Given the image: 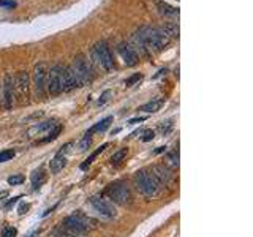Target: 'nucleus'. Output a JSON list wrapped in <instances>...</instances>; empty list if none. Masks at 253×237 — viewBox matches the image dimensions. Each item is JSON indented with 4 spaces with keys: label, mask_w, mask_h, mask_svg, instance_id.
I'll use <instances>...</instances> for the list:
<instances>
[{
    "label": "nucleus",
    "mask_w": 253,
    "mask_h": 237,
    "mask_svg": "<svg viewBox=\"0 0 253 237\" xmlns=\"http://www.w3.org/2000/svg\"><path fill=\"white\" fill-rule=\"evenodd\" d=\"M135 41L142 46V49H154L161 51L170 43V37L165 30L154 27H141L135 35Z\"/></svg>",
    "instance_id": "1"
},
{
    "label": "nucleus",
    "mask_w": 253,
    "mask_h": 237,
    "mask_svg": "<svg viewBox=\"0 0 253 237\" xmlns=\"http://www.w3.org/2000/svg\"><path fill=\"white\" fill-rule=\"evenodd\" d=\"M97 226H98L97 220H94V218H90L87 215H84V213L78 212V213H73V215L65 218L60 228H63L65 231H68V233L86 236L90 229H94Z\"/></svg>",
    "instance_id": "2"
},
{
    "label": "nucleus",
    "mask_w": 253,
    "mask_h": 237,
    "mask_svg": "<svg viewBox=\"0 0 253 237\" xmlns=\"http://www.w3.org/2000/svg\"><path fill=\"white\" fill-rule=\"evenodd\" d=\"M135 187L136 190L140 192L144 198L147 199H152L155 196H158L160 194V183L155 180V177L152 176V173L150 171H146V169H141L138 171V173L135 174Z\"/></svg>",
    "instance_id": "3"
},
{
    "label": "nucleus",
    "mask_w": 253,
    "mask_h": 237,
    "mask_svg": "<svg viewBox=\"0 0 253 237\" xmlns=\"http://www.w3.org/2000/svg\"><path fill=\"white\" fill-rule=\"evenodd\" d=\"M71 70H73V73L76 76L78 82H79V86H87L92 82L94 79V71H92V67H90V63L86 57L82 54L76 56L75 60H73V65H71Z\"/></svg>",
    "instance_id": "4"
},
{
    "label": "nucleus",
    "mask_w": 253,
    "mask_h": 237,
    "mask_svg": "<svg viewBox=\"0 0 253 237\" xmlns=\"http://www.w3.org/2000/svg\"><path fill=\"white\" fill-rule=\"evenodd\" d=\"M106 196L111 199V203L119 206H126L131 203V192L124 182H114L106 188Z\"/></svg>",
    "instance_id": "5"
},
{
    "label": "nucleus",
    "mask_w": 253,
    "mask_h": 237,
    "mask_svg": "<svg viewBox=\"0 0 253 237\" xmlns=\"http://www.w3.org/2000/svg\"><path fill=\"white\" fill-rule=\"evenodd\" d=\"M92 56H94V60L98 63V67L105 71H111L114 68V59L112 54L110 51V47L105 43V41H98L97 44L94 46V51H92Z\"/></svg>",
    "instance_id": "6"
},
{
    "label": "nucleus",
    "mask_w": 253,
    "mask_h": 237,
    "mask_svg": "<svg viewBox=\"0 0 253 237\" xmlns=\"http://www.w3.org/2000/svg\"><path fill=\"white\" fill-rule=\"evenodd\" d=\"M62 65H54L51 70H47L46 74V90L51 97H57L62 93Z\"/></svg>",
    "instance_id": "7"
},
{
    "label": "nucleus",
    "mask_w": 253,
    "mask_h": 237,
    "mask_svg": "<svg viewBox=\"0 0 253 237\" xmlns=\"http://www.w3.org/2000/svg\"><path fill=\"white\" fill-rule=\"evenodd\" d=\"M46 74H47V67H46L45 62L35 65V68H33V87H35V93H37L38 98H45Z\"/></svg>",
    "instance_id": "8"
},
{
    "label": "nucleus",
    "mask_w": 253,
    "mask_h": 237,
    "mask_svg": "<svg viewBox=\"0 0 253 237\" xmlns=\"http://www.w3.org/2000/svg\"><path fill=\"white\" fill-rule=\"evenodd\" d=\"M90 204H92L95 212H98L100 215L105 218H114L117 215V210H116V207H114V204L110 199H106L103 196H94L90 199Z\"/></svg>",
    "instance_id": "9"
},
{
    "label": "nucleus",
    "mask_w": 253,
    "mask_h": 237,
    "mask_svg": "<svg viewBox=\"0 0 253 237\" xmlns=\"http://www.w3.org/2000/svg\"><path fill=\"white\" fill-rule=\"evenodd\" d=\"M13 78H15V92L19 95L21 102H27L30 93V79L27 71H19Z\"/></svg>",
    "instance_id": "10"
},
{
    "label": "nucleus",
    "mask_w": 253,
    "mask_h": 237,
    "mask_svg": "<svg viewBox=\"0 0 253 237\" xmlns=\"http://www.w3.org/2000/svg\"><path fill=\"white\" fill-rule=\"evenodd\" d=\"M15 98H16V92H15V78L13 74L7 73L3 78V103L5 108L11 109L15 104Z\"/></svg>",
    "instance_id": "11"
},
{
    "label": "nucleus",
    "mask_w": 253,
    "mask_h": 237,
    "mask_svg": "<svg viewBox=\"0 0 253 237\" xmlns=\"http://www.w3.org/2000/svg\"><path fill=\"white\" fill-rule=\"evenodd\" d=\"M150 173H152V176L155 177V180L160 183V187L170 185V182H171V179H173L171 171L168 169L165 164H155V166H152Z\"/></svg>",
    "instance_id": "12"
},
{
    "label": "nucleus",
    "mask_w": 253,
    "mask_h": 237,
    "mask_svg": "<svg viewBox=\"0 0 253 237\" xmlns=\"http://www.w3.org/2000/svg\"><path fill=\"white\" fill-rule=\"evenodd\" d=\"M76 87H81V86L76 79L73 70H71V67H63V71H62V92H71V90H75Z\"/></svg>",
    "instance_id": "13"
},
{
    "label": "nucleus",
    "mask_w": 253,
    "mask_h": 237,
    "mask_svg": "<svg viewBox=\"0 0 253 237\" xmlns=\"http://www.w3.org/2000/svg\"><path fill=\"white\" fill-rule=\"evenodd\" d=\"M119 54L122 57V60L125 62L126 67H136V65L140 63V57H138L136 51L133 47H130L128 44H120Z\"/></svg>",
    "instance_id": "14"
},
{
    "label": "nucleus",
    "mask_w": 253,
    "mask_h": 237,
    "mask_svg": "<svg viewBox=\"0 0 253 237\" xmlns=\"http://www.w3.org/2000/svg\"><path fill=\"white\" fill-rule=\"evenodd\" d=\"M65 166H67V155H62V153H57L49 162V169L52 174H59Z\"/></svg>",
    "instance_id": "15"
},
{
    "label": "nucleus",
    "mask_w": 253,
    "mask_h": 237,
    "mask_svg": "<svg viewBox=\"0 0 253 237\" xmlns=\"http://www.w3.org/2000/svg\"><path fill=\"white\" fill-rule=\"evenodd\" d=\"M57 127V120L56 118H52V120H46V122H41V123H38V125H35L32 130H30L29 132V134H40V133H45V132H47L49 133L52 128H56Z\"/></svg>",
    "instance_id": "16"
},
{
    "label": "nucleus",
    "mask_w": 253,
    "mask_h": 237,
    "mask_svg": "<svg viewBox=\"0 0 253 237\" xmlns=\"http://www.w3.org/2000/svg\"><path fill=\"white\" fill-rule=\"evenodd\" d=\"M111 122H112V117H111V116H108L106 118H103V120H100L98 123H95V125L87 132V134L92 136L94 133H103V132H106L108 127L111 125Z\"/></svg>",
    "instance_id": "17"
},
{
    "label": "nucleus",
    "mask_w": 253,
    "mask_h": 237,
    "mask_svg": "<svg viewBox=\"0 0 253 237\" xmlns=\"http://www.w3.org/2000/svg\"><path fill=\"white\" fill-rule=\"evenodd\" d=\"M161 106H163V100H154V102H149L146 104H142L138 111L147 112V114H152V112H157Z\"/></svg>",
    "instance_id": "18"
},
{
    "label": "nucleus",
    "mask_w": 253,
    "mask_h": 237,
    "mask_svg": "<svg viewBox=\"0 0 253 237\" xmlns=\"http://www.w3.org/2000/svg\"><path fill=\"white\" fill-rule=\"evenodd\" d=\"M108 146H110V144H108V142H106V144H103V146H101V147H98V149H97V150H95V152L92 153V155H90V157H89V158L86 160V162H84V163L81 164V169H87V168H89V166H90V164H92V162H94V160H95V158H97V157L100 155V153H101V152H103V150L106 149V147H108Z\"/></svg>",
    "instance_id": "19"
},
{
    "label": "nucleus",
    "mask_w": 253,
    "mask_h": 237,
    "mask_svg": "<svg viewBox=\"0 0 253 237\" xmlns=\"http://www.w3.org/2000/svg\"><path fill=\"white\" fill-rule=\"evenodd\" d=\"M158 8L163 15H168V16H177L179 15V8L176 7H171V5H168L165 2H160L158 3Z\"/></svg>",
    "instance_id": "20"
},
{
    "label": "nucleus",
    "mask_w": 253,
    "mask_h": 237,
    "mask_svg": "<svg viewBox=\"0 0 253 237\" xmlns=\"http://www.w3.org/2000/svg\"><path fill=\"white\" fill-rule=\"evenodd\" d=\"M45 173H43V169H38V171H35V173L32 174V185H33V188L37 190L41 183L45 182Z\"/></svg>",
    "instance_id": "21"
},
{
    "label": "nucleus",
    "mask_w": 253,
    "mask_h": 237,
    "mask_svg": "<svg viewBox=\"0 0 253 237\" xmlns=\"http://www.w3.org/2000/svg\"><path fill=\"white\" fill-rule=\"evenodd\" d=\"M49 237H86V236H81V234H73V233H68L65 231L63 228H57L54 229Z\"/></svg>",
    "instance_id": "22"
},
{
    "label": "nucleus",
    "mask_w": 253,
    "mask_h": 237,
    "mask_svg": "<svg viewBox=\"0 0 253 237\" xmlns=\"http://www.w3.org/2000/svg\"><path fill=\"white\" fill-rule=\"evenodd\" d=\"M126 153H128V149H120V150H117V152L111 157V163H112V164H119V163H122V162H124V158L126 157Z\"/></svg>",
    "instance_id": "23"
},
{
    "label": "nucleus",
    "mask_w": 253,
    "mask_h": 237,
    "mask_svg": "<svg viewBox=\"0 0 253 237\" xmlns=\"http://www.w3.org/2000/svg\"><path fill=\"white\" fill-rule=\"evenodd\" d=\"M90 144H92V136L90 134H84V138L81 139V142H79V150L81 152H86L89 147H90Z\"/></svg>",
    "instance_id": "24"
},
{
    "label": "nucleus",
    "mask_w": 253,
    "mask_h": 237,
    "mask_svg": "<svg viewBox=\"0 0 253 237\" xmlns=\"http://www.w3.org/2000/svg\"><path fill=\"white\" fill-rule=\"evenodd\" d=\"M60 132H62V127L57 125L56 128H52L51 132L47 133V136H46L45 139H41V142H49V141H54V139H56L57 136H59V133H60Z\"/></svg>",
    "instance_id": "25"
},
{
    "label": "nucleus",
    "mask_w": 253,
    "mask_h": 237,
    "mask_svg": "<svg viewBox=\"0 0 253 237\" xmlns=\"http://www.w3.org/2000/svg\"><path fill=\"white\" fill-rule=\"evenodd\" d=\"M15 157V150H3L0 152V163H5V162H10L11 158Z\"/></svg>",
    "instance_id": "26"
},
{
    "label": "nucleus",
    "mask_w": 253,
    "mask_h": 237,
    "mask_svg": "<svg viewBox=\"0 0 253 237\" xmlns=\"http://www.w3.org/2000/svg\"><path fill=\"white\" fill-rule=\"evenodd\" d=\"M168 162H170L173 166H176V168H179V150L171 152L170 155H168Z\"/></svg>",
    "instance_id": "27"
},
{
    "label": "nucleus",
    "mask_w": 253,
    "mask_h": 237,
    "mask_svg": "<svg viewBox=\"0 0 253 237\" xmlns=\"http://www.w3.org/2000/svg\"><path fill=\"white\" fill-rule=\"evenodd\" d=\"M24 182V176H21V174H17V176H10L8 177V183L10 185H19V183H22Z\"/></svg>",
    "instance_id": "28"
},
{
    "label": "nucleus",
    "mask_w": 253,
    "mask_h": 237,
    "mask_svg": "<svg viewBox=\"0 0 253 237\" xmlns=\"http://www.w3.org/2000/svg\"><path fill=\"white\" fill-rule=\"evenodd\" d=\"M16 234H17L16 228H13V226H8V228H5V229H3V234H2V237H16Z\"/></svg>",
    "instance_id": "29"
},
{
    "label": "nucleus",
    "mask_w": 253,
    "mask_h": 237,
    "mask_svg": "<svg viewBox=\"0 0 253 237\" xmlns=\"http://www.w3.org/2000/svg\"><path fill=\"white\" fill-rule=\"evenodd\" d=\"M141 78H142V76H141L140 73H136V74H133V76H131V78H128V79H126V82H125V84H126V86H133L135 82L141 81Z\"/></svg>",
    "instance_id": "30"
},
{
    "label": "nucleus",
    "mask_w": 253,
    "mask_h": 237,
    "mask_svg": "<svg viewBox=\"0 0 253 237\" xmlns=\"http://www.w3.org/2000/svg\"><path fill=\"white\" fill-rule=\"evenodd\" d=\"M154 136H155V133L152 132V130H147V132H144L142 141H144V142H149V141H152V139H154Z\"/></svg>",
    "instance_id": "31"
},
{
    "label": "nucleus",
    "mask_w": 253,
    "mask_h": 237,
    "mask_svg": "<svg viewBox=\"0 0 253 237\" xmlns=\"http://www.w3.org/2000/svg\"><path fill=\"white\" fill-rule=\"evenodd\" d=\"M110 97H111V92H110V90L103 92V95H101L100 100H98V104H105V103L108 102V100H110Z\"/></svg>",
    "instance_id": "32"
},
{
    "label": "nucleus",
    "mask_w": 253,
    "mask_h": 237,
    "mask_svg": "<svg viewBox=\"0 0 253 237\" xmlns=\"http://www.w3.org/2000/svg\"><path fill=\"white\" fill-rule=\"evenodd\" d=\"M71 147H73V142H67V144H65L62 149L59 150V153H62V155H67V153L70 152V149Z\"/></svg>",
    "instance_id": "33"
},
{
    "label": "nucleus",
    "mask_w": 253,
    "mask_h": 237,
    "mask_svg": "<svg viewBox=\"0 0 253 237\" xmlns=\"http://www.w3.org/2000/svg\"><path fill=\"white\" fill-rule=\"evenodd\" d=\"M17 199H21V196H16V198H13V199H11L10 203H8L7 206H5V209H7V210H8V209H11V207H13V206H15V204L17 203Z\"/></svg>",
    "instance_id": "34"
},
{
    "label": "nucleus",
    "mask_w": 253,
    "mask_h": 237,
    "mask_svg": "<svg viewBox=\"0 0 253 237\" xmlns=\"http://www.w3.org/2000/svg\"><path fill=\"white\" fill-rule=\"evenodd\" d=\"M144 120H146V117H135V118H131L128 123H140V122H144Z\"/></svg>",
    "instance_id": "35"
},
{
    "label": "nucleus",
    "mask_w": 253,
    "mask_h": 237,
    "mask_svg": "<svg viewBox=\"0 0 253 237\" xmlns=\"http://www.w3.org/2000/svg\"><path fill=\"white\" fill-rule=\"evenodd\" d=\"M27 209H29L27 204H21V206H19V213H21V215H24V213L27 212Z\"/></svg>",
    "instance_id": "36"
},
{
    "label": "nucleus",
    "mask_w": 253,
    "mask_h": 237,
    "mask_svg": "<svg viewBox=\"0 0 253 237\" xmlns=\"http://www.w3.org/2000/svg\"><path fill=\"white\" fill-rule=\"evenodd\" d=\"M0 5H2V7H3V5H5V7H15L13 2H0Z\"/></svg>",
    "instance_id": "37"
},
{
    "label": "nucleus",
    "mask_w": 253,
    "mask_h": 237,
    "mask_svg": "<svg viewBox=\"0 0 253 237\" xmlns=\"http://www.w3.org/2000/svg\"><path fill=\"white\" fill-rule=\"evenodd\" d=\"M165 149H166V147H158V149H157L154 153H161V152H165Z\"/></svg>",
    "instance_id": "38"
},
{
    "label": "nucleus",
    "mask_w": 253,
    "mask_h": 237,
    "mask_svg": "<svg viewBox=\"0 0 253 237\" xmlns=\"http://www.w3.org/2000/svg\"><path fill=\"white\" fill-rule=\"evenodd\" d=\"M5 196H8V193H7V192H3V193H0V198H5Z\"/></svg>",
    "instance_id": "39"
},
{
    "label": "nucleus",
    "mask_w": 253,
    "mask_h": 237,
    "mask_svg": "<svg viewBox=\"0 0 253 237\" xmlns=\"http://www.w3.org/2000/svg\"><path fill=\"white\" fill-rule=\"evenodd\" d=\"M37 234H38V231H37V233H33V234H30L29 237H35V236H37Z\"/></svg>",
    "instance_id": "40"
}]
</instances>
